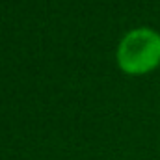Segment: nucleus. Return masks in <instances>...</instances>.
Returning a JSON list of instances; mask_svg holds the SVG:
<instances>
[{
  "instance_id": "f257e3e1",
  "label": "nucleus",
  "mask_w": 160,
  "mask_h": 160,
  "mask_svg": "<svg viewBox=\"0 0 160 160\" xmlns=\"http://www.w3.org/2000/svg\"><path fill=\"white\" fill-rule=\"evenodd\" d=\"M118 62L123 71L142 75L160 63V36L149 28H136L119 43Z\"/></svg>"
}]
</instances>
